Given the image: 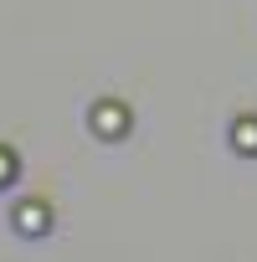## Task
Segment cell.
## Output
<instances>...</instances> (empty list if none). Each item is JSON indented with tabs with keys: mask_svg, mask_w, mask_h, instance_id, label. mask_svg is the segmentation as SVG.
<instances>
[{
	"mask_svg": "<svg viewBox=\"0 0 257 262\" xmlns=\"http://www.w3.org/2000/svg\"><path fill=\"white\" fill-rule=\"evenodd\" d=\"M88 123H93L98 139H123L128 134V108L123 103H93L88 108Z\"/></svg>",
	"mask_w": 257,
	"mask_h": 262,
	"instance_id": "1",
	"label": "cell"
},
{
	"mask_svg": "<svg viewBox=\"0 0 257 262\" xmlns=\"http://www.w3.org/2000/svg\"><path fill=\"white\" fill-rule=\"evenodd\" d=\"M16 170H21V160H16L6 144H0V185H11V180H16Z\"/></svg>",
	"mask_w": 257,
	"mask_h": 262,
	"instance_id": "4",
	"label": "cell"
},
{
	"mask_svg": "<svg viewBox=\"0 0 257 262\" xmlns=\"http://www.w3.org/2000/svg\"><path fill=\"white\" fill-rule=\"evenodd\" d=\"M11 221H16L21 231H31V236H36V231H47V201H21Z\"/></svg>",
	"mask_w": 257,
	"mask_h": 262,
	"instance_id": "2",
	"label": "cell"
},
{
	"mask_svg": "<svg viewBox=\"0 0 257 262\" xmlns=\"http://www.w3.org/2000/svg\"><path fill=\"white\" fill-rule=\"evenodd\" d=\"M231 144H237L242 155H257V113H237V123H231Z\"/></svg>",
	"mask_w": 257,
	"mask_h": 262,
	"instance_id": "3",
	"label": "cell"
}]
</instances>
